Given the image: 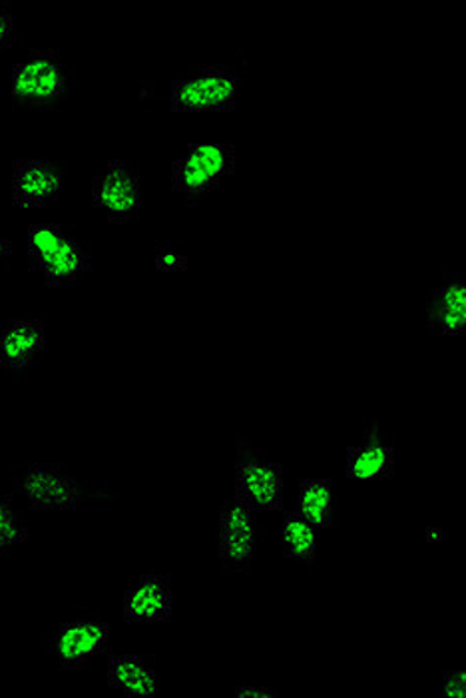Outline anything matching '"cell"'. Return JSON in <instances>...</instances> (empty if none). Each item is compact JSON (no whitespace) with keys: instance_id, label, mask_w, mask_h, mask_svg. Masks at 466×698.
<instances>
[{"instance_id":"cell-1","label":"cell","mask_w":466,"mask_h":698,"mask_svg":"<svg viewBox=\"0 0 466 698\" xmlns=\"http://www.w3.org/2000/svg\"><path fill=\"white\" fill-rule=\"evenodd\" d=\"M26 250L32 266L53 286H70L92 266L85 247L53 222H38L29 228Z\"/></svg>"},{"instance_id":"cell-2","label":"cell","mask_w":466,"mask_h":698,"mask_svg":"<svg viewBox=\"0 0 466 698\" xmlns=\"http://www.w3.org/2000/svg\"><path fill=\"white\" fill-rule=\"evenodd\" d=\"M237 168V148L232 142H198L171 162V186L186 200L212 193Z\"/></svg>"},{"instance_id":"cell-3","label":"cell","mask_w":466,"mask_h":698,"mask_svg":"<svg viewBox=\"0 0 466 698\" xmlns=\"http://www.w3.org/2000/svg\"><path fill=\"white\" fill-rule=\"evenodd\" d=\"M68 70L53 48H34L11 73V97L24 107H53L68 90Z\"/></svg>"},{"instance_id":"cell-4","label":"cell","mask_w":466,"mask_h":698,"mask_svg":"<svg viewBox=\"0 0 466 698\" xmlns=\"http://www.w3.org/2000/svg\"><path fill=\"white\" fill-rule=\"evenodd\" d=\"M240 82L242 78L232 66H200L171 85V107L191 112L228 110L237 102Z\"/></svg>"},{"instance_id":"cell-5","label":"cell","mask_w":466,"mask_h":698,"mask_svg":"<svg viewBox=\"0 0 466 698\" xmlns=\"http://www.w3.org/2000/svg\"><path fill=\"white\" fill-rule=\"evenodd\" d=\"M235 491L252 511H279L286 501V469L262 455H242L235 463Z\"/></svg>"},{"instance_id":"cell-6","label":"cell","mask_w":466,"mask_h":698,"mask_svg":"<svg viewBox=\"0 0 466 698\" xmlns=\"http://www.w3.org/2000/svg\"><path fill=\"white\" fill-rule=\"evenodd\" d=\"M92 200L116 222H130L142 210V178L126 160L108 162L92 182Z\"/></svg>"},{"instance_id":"cell-7","label":"cell","mask_w":466,"mask_h":698,"mask_svg":"<svg viewBox=\"0 0 466 698\" xmlns=\"http://www.w3.org/2000/svg\"><path fill=\"white\" fill-rule=\"evenodd\" d=\"M215 545H218L220 558L233 569H245L254 561L255 549H257L254 511L237 497L233 501L223 503L218 517Z\"/></svg>"},{"instance_id":"cell-8","label":"cell","mask_w":466,"mask_h":698,"mask_svg":"<svg viewBox=\"0 0 466 698\" xmlns=\"http://www.w3.org/2000/svg\"><path fill=\"white\" fill-rule=\"evenodd\" d=\"M19 489L34 511H73L80 503V487L53 465H31Z\"/></svg>"},{"instance_id":"cell-9","label":"cell","mask_w":466,"mask_h":698,"mask_svg":"<svg viewBox=\"0 0 466 698\" xmlns=\"http://www.w3.org/2000/svg\"><path fill=\"white\" fill-rule=\"evenodd\" d=\"M63 173L53 162L43 158L14 162L11 174L12 202L21 208L51 204L63 192Z\"/></svg>"},{"instance_id":"cell-10","label":"cell","mask_w":466,"mask_h":698,"mask_svg":"<svg viewBox=\"0 0 466 698\" xmlns=\"http://www.w3.org/2000/svg\"><path fill=\"white\" fill-rule=\"evenodd\" d=\"M110 631L104 621H70L54 636V653L66 668H82L108 645Z\"/></svg>"},{"instance_id":"cell-11","label":"cell","mask_w":466,"mask_h":698,"mask_svg":"<svg viewBox=\"0 0 466 698\" xmlns=\"http://www.w3.org/2000/svg\"><path fill=\"white\" fill-rule=\"evenodd\" d=\"M426 328L439 335H463L466 330V279L453 274L441 281L426 303Z\"/></svg>"},{"instance_id":"cell-12","label":"cell","mask_w":466,"mask_h":698,"mask_svg":"<svg viewBox=\"0 0 466 698\" xmlns=\"http://www.w3.org/2000/svg\"><path fill=\"white\" fill-rule=\"evenodd\" d=\"M397 469V450L377 430L365 433V440L351 445L345 455V473L355 481L385 479Z\"/></svg>"},{"instance_id":"cell-13","label":"cell","mask_w":466,"mask_h":698,"mask_svg":"<svg viewBox=\"0 0 466 698\" xmlns=\"http://www.w3.org/2000/svg\"><path fill=\"white\" fill-rule=\"evenodd\" d=\"M174 611V597L168 580L148 575L130 589L122 601V614L130 623H162Z\"/></svg>"},{"instance_id":"cell-14","label":"cell","mask_w":466,"mask_h":698,"mask_svg":"<svg viewBox=\"0 0 466 698\" xmlns=\"http://www.w3.org/2000/svg\"><path fill=\"white\" fill-rule=\"evenodd\" d=\"M46 330L38 320H14L0 325V364L7 369H24L43 354Z\"/></svg>"},{"instance_id":"cell-15","label":"cell","mask_w":466,"mask_h":698,"mask_svg":"<svg viewBox=\"0 0 466 698\" xmlns=\"http://www.w3.org/2000/svg\"><path fill=\"white\" fill-rule=\"evenodd\" d=\"M107 677L110 685L132 698H152L158 690L154 668L136 655H116L108 661Z\"/></svg>"},{"instance_id":"cell-16","label":"cell","mask_w":466,"mask_h":698,"mask_svg":"<svg viewBox=\"0 0 466 698\" xmlns=\"http://www.w3.org/2000/svg\"><path fill=\"white\" fill-rule=\"evenodd\" d=\"M281 549L284 555L303 563L318 557V533L299 511H286L281 517Z\"/></svg>"},{"instance_id":"cell-17","label":"cell","mask_w":466,"mask_h":698,"mask_svg":"<svg viewBox=\"0 0 466 698\" xmlns=\"http://www.w3.org/2000/svg\"><path fill=\"white\" fill-rule=\"evenodd\" d=\"M299 513L313 527H329L335 519L333 489L329 479H303L297 491Z\"/></svg>"},{"instance_id":"cell-18","label":"cell","mask_w":466,"mask_h":698,"mask_svg":"<svg viewBox=\"0 0 466 698\" xmlns=\"http://www.w3.org/2000/svg\"><path fill=\"white\" fill-rule=\"evenodd\" d=\"M29 538V529L12 507L0 499V553H9Z\"/></svg>"},{"instance_id":"cell-19","label":"cell","mask_w":466,"mask_h":698,"mask_svg":"<svg viewBox=\"0 0 466 698\" xmlns=\"http://www.w3.org/2000/svg\"><path fill=\"white\" fill-rule=\"evenodd\" d=\"M154 268L162 272H186L190 268V258L178 252L176 247H159L154 256Z\"/></svg>"},{"instance_id":"cell-20","label":"cell","mask_w":466,"mask_h":698,"mask_svg":"<svg viewBox=\"0 0 466 698\" xmlns=\"http://www.w3.org/2000/svg\"><path fill=\"white\" fill-rule=\"evenodd\" d=\"M439 693L443 698H465L466 697V673L463 668L446 671L441 677Z\"/></svg>"},{"instance_id":"cell-21","label":"cell","mask_w":466,"mask_h":698,"mask_svg":"<svg viewBox=\"0 0 466 698\" xmlns=\"http://www.w3.org/2000/svg\"><path fill=\"white\" fill-rule=\"evenodd\" d=\"M235 697L240 698H279L281 693L271 685H244V687L235 688L233 693Z\"/></svg>"},{"instance_id":"cell-22","label":"cell","mask_w":466,"mask_h":698,"mask_svg":"<svg viewBox=\"0 0 466 698\" xmlns=\"http://www.w3.org/2000/svg\"><path fill=\"white\" fill-rule=\"evenodd\" d=\"M12 36L11 11L0 2V51L9 44Z\"/></svg>"},{"instance_id":"cell-23","label":"cell","mask_w":466,"mask_h":698,"mask_svg":"<svg viewBox=\"0 0 466 698\" xmlns=\"http://www.w3.org/2000/svg\"><path fill=\"white\" fill-rule=\"evenodd\" d=\"M424 541L439 545L445 541V529L441 525H429L424 529Z\"/></svg>"},{"instance_id":"cell-24","label":"cell","mask_w":466,"mask_h":698,"mask_svg":"<svg viewBox=\"0 0 466 698\" xmlns=\"http://www.w3.org/2000/svg\"><path fill=\"white\" fill-rule=\"evenodd\" d=\"M11 242H9V240H4V237H0V262L11 254Z\"/></svg>"}]
</instances>
